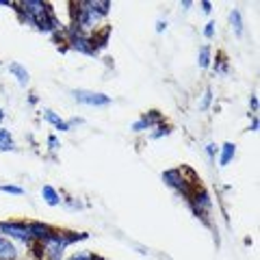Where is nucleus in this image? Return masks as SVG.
<instances>
[{"label": "nucleus", "instance_id": "f257e3e1", "mask_svg": "<svg viewBox=\"0 0 260 260\" xmlns=\"http://www.w3.org/2000/svg\"><path fill=\"white\" fill-rule=\"evenodd\" d=\"M18 7H20L18 13L22 15V20L32 24V26H37L39 30L54 32L61 28L59 18L54 15V11L50 9L48 3H42V0H24Z\"/></svg>", "mask_w": 260, "mask_h": 260}, {"label": "nucleus", "instance_id": "f03ea898", "mask_svg": "<svg viewBox=\"0 0 260 260\" xmlns=\"http://www.w3.org/2000/svg\"><path fill=\"white\" fill-rule=\"evenodd\" d=\"M74 22L76 26L87 32V30H98L100 22L107 18V13L111 9V3H95V0H85V3L74 5Z\"/></svg>", "mask_w": 260, "mask_h": 260}, {"label": "nucleus", "instance_id": "7ed1b4c3", "mask_svg": "<svg viewBox=\"0 0 260 260\" xmlns=\"http://www.w3.org/2000/svg\"><path fill=\"white\" fill-rule=\"evenodd\" d=\"M162 182H165L167 186H172L174 191L182 193L184 200H191V189H189V182L184 180L182 176V169H167V172H162Z\"/></svg>", "mask_w": 260, "mask_h": 260}, {"label": "nucleus", "instance_id": "20e7f679", "mask_svg": "<svg viewBox=\"0 0 260 260\" xmlns=\"http://www.w3.org/2000/svg\"><path fill=\"white\" fill-rule=\"evenodd\" d=\"M72 95L78 104H87V107H107V104H111V95L87 91V89H74Z\"/></svg>", "mask_w": 260, "mask_h": 260}, {"label": "nucleus", "instance_id": "39448f33", "mask_svg": "<svg viewBox=\"0 0 260 260\" xmlns=\"http://www.w3.org/2000/svg\"><path fill=\"white\" fill-rule=\"evenodd\" d=\"M0 232L9 234V237L18 239V241H24V243H30L32 241L30 230H28V223H15V221L7 223V221H3V223H0Z\"/></svg>", "mask_w": 260, "mask_h": 260}, {"label": "nucleus", "instance_id": "423d86ee", "mask_svg": "<svg viewBox=\"0 0 260 260\" xmlns=\"http://www.w3.org/2000/svg\"><path fill=\"white\" fill-rule=\"evenodd\" d=\"M160 113L158 111H150V113H145V115L139 119V121H135L133 124V133H143V130H150L154 126H158L160 124Z\"/></svg>", "mask_w": 260, "mask_h": 260}, {"label": "nucleus", "instance_id": "0eeeda50", "mask_svg": "<svg viewBox=\"0 0 260 260\" xmlns=\"http://www.w3.org/2000/svg\"><path fill=\"white\" fill-rule=\"evenodd\" d=\"M28 230H30L32 241H37V243H44V241L54 232L52 228L46 225V223H28Z\"/></svg>", "mask_w": 260, "mask_h": 260}, {"label": "nucleus", "instance_id": "6e6552de", "mask_svg": "<svg viewBox=\"0 0 260 260\" xmlns=\"http://www.w3.org/2000/svg\"><path fill=\"white\" fill-rule=\"evenodd\" d=\"M0 260H18V249L5 237H0Z\"/></svg>", "mask_w": 260, "mask_h": 260}, {"label": "nucleus", "instance_id": "1a4fd4ad", "mask_svg": "<svg viewBox=\"0 0 260 260\" xmlns=\"http://www.w3.org/2000/svg\"><path fill=\"white\" fill-rule=\"evenodd\" d=\"M219 165L221 167H225V165H230V160L234 158V154H237V145L234 143H230V141H225L221 148H219Z\"/></svg>", "mask_w": 260, "mask_h": 260}, {"label": "nucleus", "instance_id": "9d476101", "mask_svg": "<svg viewBox=\"0 0 260 260\" xmlns=\"http://www.w3.org/2000/svg\"><path fill=\"white\" fill-rule=\"evenodd\" d=\"M44 119L48 121V124H52L56 130H61V133H68V130H70L68 121H63V119L56 115L54 111H50V109H44Z\"/></svg>", "mask_w": 260, "mask_h": 260}, {"label": "nucleus", "instance_id": "9b49d317", "mask_svg": "<svg viewBox=\"0 0 260 260\" xmlns=\"http://www.w3.org/2000/svg\"><path fill=\"white\" fill-rule=\"evenodd\" d=\"M42 198L46 200L48 206H59V204H61L59 191H56L54 186H50V184H44V186H42Z\"/></svg>", "mask_w": 260, "mask_h": 260}, {"label": "nucleus", "instance_id": "f8f14e48", "mask_svg": "<svg viewBox=\"0 0 260 260\" xmlns=\"http://www.w3.org/2000/svg\"><path fill=\"white\" fill-rule=\"evenodd\" d=\"M9 72H11V74H13L15 78H18V83H20L22 87H26V85L30 83V76H28V72L24 70L20 63H11V65H9Z\"/></svg>", "mask_w": 260, "mask_h": 260}, {"label": "nucleus", "instance_id": "ddd939ff", "mask_svg": "<svg viewBox=\"0 0 260 260\" xmlns=\"http://www.w3.org/2000/svg\"><path fill=\"white\" fill-rule=\"evenodd\" d=\"M15 150V141L11 133L7 128H0V152H13Z\"/></svg>", "mask_w": 260, "mask_h": 260}, {"label": "nucleus", "instance_id": "4468645a", "mask_svg": "<svg viewBox=\"0 0 260 260\" xmlns=\"http://www.w3.org/2000/svg\"><path fill=\"white\" fill-rule=\"evenodd\" d=\"M230 26H232V30H234V35H237V37L243 35V15H241L239 9L230 11Z\"/></svg>", "mask_w": 260, "mask_h": 260}, {"label": "nucleus", "instance_id": "2eb2a0df", "mask_svg": "<svg viewBox=\"0 0 260 260\" xmlns=\"http://www.w3.org/2000/svg\"><path fill=\"white\" fill-rule=\"evenodd\" d=\"M210 48L208 46H202L200 48V52H198V65L202 70H206V68H210Z\"/></svg>", "mask_w": 260, "mask_h": 260}, {"label": "nucleus", "instance_id": "dca6fc26", "mask_svg": "<svg viewBox=\"0 0 260 260\" xmlns=\"http://www.w3.org/2000/svg\"><path fill=\"white\" fill-rule=\"evenodd\" d=\"M210 102H213V89H206L204 95H202V100H200V111H206L210 107Z\"/></svg>", "mask_w": 260, "mask_h": 260}, {"label": "nucleus", "instance_id": "f3484780", "mask_svg": "<svg viewBox=\"0 0 260 260\" xmlns=\"http://www.w3.org/2000/svg\"><path fill=\"white\" fill-rule=\"evenodd\" d=\"M0 191H3V193H9V195H24L22 186H15V184H0Z\"/></svg>", "mask_w": 260, "mask_h": 260}, {"label": "nucleus", "instance_id": "a211bd4d", "mask_svg": "<svg viewBox=\"0 0 260 260\" xmlns=\"http://www.w3.org/2000/svg\"><path fill=\"white\" fill-rule=\"evenodd\" d=\"M169 133H172V128L165 126V124H158L156 126V133H152L150 137H152V139H160V137H167Z\"/></svg>", "mask_w": 260, "mask_h": 260}, {"label": "nucleus", "instance_id": "6ab92c4d", "mask_svg": "<svg viewBox=\"0 0 260 260\" xmlns=\"http://www.w3.org/2000/svg\"><path fill=\"white\" fill-rule=\"evenodd\" d=\"M93 258H95V254H93V251H89V249L76 251L74 256H70V260H93Z\"/></svg>", "mask_w": 260, "mask_h": 260}, {"label": "nucleus", "instance_id": "aec40b11", "mask_svg": "<svg viewBox=\"0 0 260 260\" xmlns=\"http://www.w3.org/2000/svg\"><path fill=\"white\" fill-rule=\"evenodd\" d=\"M215 26H217L215 22H208L206 26H204V37H206V39H213V37H215Z\"/></svg>", "mask_w": 260, "mask_h": 260}, {"label": "nucleus", "instance_id": "412c9836", "mask_svg": "<svg viewBox=\"0 0 260 260\" xmlns=\"http://www.w3.org/2000/svg\"><path fill=\"white\" fill-rule=\"evenodd\" d=\"M217 152H219L217 143H208V145H206V154H208V158H215V156H217Z\"/></svg>", "mask_w": 260, "mask_h": 260}, {"label": "nucleus", "instance_id": "4be33fe9", "mask_svg": "<svg viewBox=\"0 0 260 260\" xmlns=\"http://www.w3.org/2000/svg\"><path fill=\"white\" fill-rule=\"evenodd\" d=\"M48 145H50V150H59L61 148V143H59V139H56L54 135L48 137Z\"/></svg>", "mask_w": 260, "mask_h": 260}, {"label": "nucleus", "instance_id": "5701e85b", "mask_svg": "<svg viewBox=\"0 0 260 260\" xmlns=\"http://www.w3.org/2000/svg\"><path fill=\"white\" fill-rule=\"evenodd\" d=\"M249 109H251V113H258V98L256 95L249 98ZM251 113H249V115H251Z\"/></svg>", "mask_w": 260, "mask_h": 260}, {"label": "nucleus", "instance_id": "b1692460", "mask_svg": "<svg viewBox=\"0 0 260 260\" xmlns=\"http://www.w3.org/2000/svg\"><path fill=\"white\" fill-rule=\"evenodd\" d=\"M167 30V22L165 20H158L156 22V32H165Z\"/></svg>", "mask_w": 260, "mask_h": 260}, {"label": "nucleus", "instance_id": "393cba45", "mask_svg": "<svg viewBox=\"0 0 260 260\" xmlns=\"http://www.w3.org/2000/svg\"><path fill=\"white\" fill-rule=\"evenodd\" d=\"M202 11H204V13H210V11H213V5H210L208 0H202Z\"/></svg>", "mask_w": 260, "mask_h": 260}, {"label": "nucleus", "instance_id": "a878e982", "mask_svg": "<svg viewBox=\"0 0 260 260\" xmlns=\"http://www.w3.org/2000/svg\"><path fill=\"white\" fill-rule=\"evenodd\" d=\"M249 130H251V133H256V130H258V117L251 119V126H249Z\"/></svg>", "mask_w": 260, "mask_h": 260}, {"label": "nucleus", "instance_id": "bb28decb", "mask_svg": "<svg viewBox=\"0 0 260 260\" xmlns=\"http://www.w3.org/2000/svg\"><path fill=\"white\" fill-rule=\"evenodd\" d=\"M3 119H5V111H3V109H0V121H3Z\"/></svg>", "mask_w": 260, "mask_h": 260}, {"label": "nucleus", "instance_id": "cd10ccee", "mask_svg": "<svg viewBox=\"0 0 260 260\" xmlns=\"http://www.w3.org/2000/svg\"><path fill=\"white\" fill-rule=\"evenodd\" d=\"M93 260H107V258H100V256H95V258H93Z\"/></svg>", "mask_w": 260, "mask_h": 260}]
</instances>
